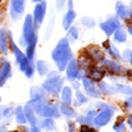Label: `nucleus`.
<instances>
[{
	"label": "nucleus",
	"instance_id": "obj_32",
	"mask_svg": "<svg viewBox=\"0 0 132 132\" xmlns=\"http://www.w3.org/2000/svg\"><path fill=\"white\" fill-rule=\"evenodd\" d=\"M75 102L78 103V104H86L87 102H89V96L85 95L82 91L77 90L75 91Z\"/></svg>",
	"mask_w": 132,
	"mask_h": 132
},
{
	"label": "nucleus",
	"instance_id": "obj_8",
	"mask_svg": "<svg viewBox=\"0 0 132 132\" xmlns=\"http://www.w3.org/2000/svg\"><path fill=\"white\" fill-rule=\"evenodd\" d=\"M82 87H83V90L86 93L87 96H91V98H99L102 94L101 91H99L98 89V86H95V82H93L91 79L89 78H82Z\"/></svg>",
	"mask_w": 132,
	"mask_h": 132
},
{
	"label": "nucleus",
	"instance_id": "obj_41",
	"mask_svg": "<svg viewBox=\"0 0 132 132\" xmlns=\"http://www.w3.org/2000/svg\"><path fill=\"white\" fill-rule=\"evenodd\" d=\"M65 2H66V0H57V8H58V9H61V8L63 7Z\"/></svg>",
	"mask_w": 132,
	"mask_h": 132
},
{
	"label": "nucleus",
	"instance_id": "obj_19",
	"mask_svg": "<svg viewBox=\"0 0 132 132\" xmlns=\"http://www.w3.org/2000/svg\"><path fill=\"white\" fill-rule=\"evenodd\" d=\"M60 94H61V99H62L63 104H68V106L73 104V90H71V87L63 86Z\"/></svg>",
	"mask_w": 132,
	"mask_h": 132
},
{
	"label": "nucleus",
	"instance_id": "obj_33",
	"mask_svg": "<svg viewBox=\"0 0 132 132\" xmlns=\"http://www.w3.org/2000/svg\"><path fill=\"white\" fill-rule=\"evenodd\" d=\"M66 40L69 41V44L78 40V29H77V28L68 29V37H66Z\"/></svg>",
	"mask_w": 132,
	"mask_h": 132
},
{
	"label": "nucleus",
	"instance_id": "obj_38",
	"mask_svg": "<svg viewBox=\"0 0 132 132\" xmlns=\"http://www.w3.org/2000/svg\"><path fill=\"white\" fill-rule=\"evenodd\" d=\"M124 107L127 110H132V95H129V98H127V101L124 102Z\"/></svg>",
	"mask_w": 132,
	"mask_h": 132
},
{
	"label": "nucleus",
	"instance_id": "obj_45",
	"mask_svg": "<svg viewBox=\"0 0 132 132\" xmlns=\"http://www.w3.org/2000/svg\"><path fill=\"white\" fill-rule=\"evenodd\" d=\"M71 7H73V3H71V0H69V9H71Z\"/></svg>",
	"mask_w": 132,
	"mask_h": 132
},
{
	"label": "nucleus",
	"instance_id": "obj_17",
	"mask_svg": "<svg viewBox=\"0 0 132 132\" xmlns=\"http://www.w3.org/2000/svg\"><path fill=\"white\" fill-rule=\"evenodd\" d=\"M37 126L41 128V131H45V132H53V131H57L56 120L52 119V118H41V120L37 123Z\"/></svg>",
	"mask_w": 132,
	"mask_h": 132
},
{
	"label": "nucleus",
	"instance_id": "obj_44",
	"mask_svg": "<svg viewBox=\"0 0 132 132\" xmlns=\"http://www.w3.org/2000/svg\"><path fill=\"white\" fill-rule=\"evenodd\" d=\"M127 29H128V33L132 36V25H128V28H127Z\"/></svg>",
	"mask_w": 132,
	"mask_h": 132
},
{
	"label": "nucleus",
	"instance_id": "obj_46",
	"mask_svg": "<svg viewBox=\"0 0 132 132\" xmlns=\"http://www.w3.org/2000/svg\"><path fill=\"white\" fill-rule=\"evenodd\" d=\"M32 2H38L40 3V2H42V0H32Z\"/></svg>",
	"mask_w": 132,
	"mask_h": 132
},
{
	"label": "nucleus",
	"instance_id": "obj_34",
	"mask_svg": "<svg viewBox=\"0 0 132 132\" xmlns=\"http://www.w3.org/2000/svg\"><path fill=\"white\" fill-rule=\"evenodd\" d=\"M112 128H114L115 132H126V123L123 122V119H122V118H119L116 122L114 123Z\"/></svg>",
	"mask_w": 132,
	"mask_h": 132
},
{
	"label": "nucleus",
	"instance_id": "obj_10",
	"mask_svg": "<svg viewBox=\"0 0 132 132\" xmlns=\"http://www.w3.org/2000/svg\"><path fill=\"white\" fill-rule=\"evenodd\" d=\"M29 95H30V101L33 103H44L48 101L46 94L41 86H33L29 91Z\"/></svg>",
	"mask_w": 132,
	"mask_h": 132
},
{
	"label": "nucleus",
	"instance_id": "obj_4",
	"mask_svg": "<svg viewBox=\"0 0 132 132\" xmlns=\"http://www.w3.org/2000/svg\"><path fill=\"white\" fill-rule=\"evenodd\" d=\"M20 42L23 46L32 45V44H36L37 45V25L33 21L32 15H28L24 20L23 35L20 37Z\"/></svg>",
	"mask_w": 132,
	"mask_h": 132
},
{
	"label": "nucleus",
	"instance_id": "obj_39",
	"mask_svg": "<svg viewBox=\"0 0 132 132\" xmlns=\"http://www.w3.org/2000/svg\"><path fill=\"white\" fill-rule=\"evenodd\" d=\"M68 127H69V131H68V132H74V129H75V123L71 122V120H69V122H68Z\"/></svg>",
	"mask_w": 132,
	"mask_h": 132
},
{
	"label": "nucleus",
	"instance_id": "obj_12",
	"mask_svg": "<svg viewBox=\"0 0 132 132\" xmlns=\"http://www.w3.org/2000/svg\"><path fill=\"white\" fill-rule=\"evenodd\" d=\"M86 74H87L86 78L91 79L93 82H101L104 78V75H106V70L95 65V66H90Z\"/></svg>",
	"mask_w": 132,
	"mask_h": 132
},
{
	"label": "nucleus",
	"instance_id": "obj_35",
	"mask_svg": "<svg viewBox=\"0 0 132 132\" xmlns=\"http://www.w3.org/2000/svg\"><path fill=\"white\" fill-rule=\"evenodd\" d=\"M82 23L85 24V27H87V28H93L94 25H95V20L93 19V17H83L82 19Z\"/></svg>",
	"mask_w": 132,
	"mask_h": 132
},
{
	"label": "nucleus",
	"instance_id": "obj_28",
	"mask_svg": "<svg viewBox=\"0 0 132 132\" xmlns=\"http://www.w3.org/2000/svg\"><path fill=\"white\" fill-rule=\"evenodd\" d=\"M99 91H101V94H106V95H112V94H116L115 93V89L114 86L108 85V83H104V82H99V86H98Z\"/></svg>",
	"mask_w": 132,
	"mask_h": 132
},
{
	"label": "nucleus",
	"instance_id": "obj_1",
	"mask_svg": "<svg viewBox=\"0 0 132 132\" xmlns=\"http://www.w3.org/2000/svg\"><path fill=\"white\" fill-rule=\"evenodd\" d=\"M52 60L56 63V68L57 70L61 73L65 70L66 65L70 62V60H73V52H71V48H70V44L69 41L65 38H61L56 48L52 50Z\"/></svg>",
	"mask_w": 132,
	"mask_h": 132
},
{
	"label": "nucleus",
	"instance_id": "obj_43",
	"mask_svg": "<svg viewBox=\"0 0 132 132\" xmlns=\"http://www.w3.org/2000/svg\"><path fill=\"white\" fill-rule=\"evenodd\" d=\"M73 87H75V90H79V82H77V81H73Z\"/></svg>",
	"mask_w": 132,
	"mask_h": 132
},
{
	"label": "nucleus",
	"instance_id": "obj_48",
	"mask_svg": "<svg viewBox=\"0 0 132 132\" xmlns=\"http://www.w3.org/2000/svg\"><path fill=\"white\" fill-rule=\"evenodd\" d=\"M0 102H2V96H0Z\"/></svg>",
	"mask_w": 132,
	"mask_h": 132
},
{
	"label": "nucleus",
	"instance_id": "obj_20",
	"mask_svg": "<svg viewBox=\"0 0 132 132\" xmlns=\"http://www.w3.org/2000/svg\"><path fill=\"white\" fill-rule=\"evenodd\" d=\"M0 53L2 54L8 53V32L5 28L0 29Z\"/></svg>",
	"mask_w": 132,
	"mask_h": 132
},
{
	"label": "nucleus",
	"instance_id": "obj_18",
	"mask_svg": "<svg viewBox=\"0 0 132 132\" xmlns=\"http://www.w3.org/2000/svg\"><path fill=\"white\" fill-rule=\"evenodd\" d=\"M87 53H89V58L94 60V61H99L101 62L102 60H104V54H103V50L96 46V45H93V46H89V50H87Z\"/></svg>",
	"mask_w": 132,
	"mask_h": 132
},
{
	"label": "nucleus",
	"instance_id": "obj_3",
	"mask_svg": "<svg viewBox=\"0 0 132 132\" xmlns=\"http://www.w3.org/2000/svg\"><path fill=\"white\" fill-rule=\"evenodd\" d=\"M63 78L61 77V73L58 70H50L46 75V79L42 83V89L45 93L50 95H58L63 87Z\"/></svg>",
	"mask_w": 132,
	"mask_h": 132
},
{
	"label": "nucleus",
	"instance_id": "obj_25",
	"mask_svg": "<svg viewBox=\"0 0 132 132\" xmlns=\"http://www.w3.org/2000/svg\"><path fill=\"white\" fill-rule=\"evenodd\" d=\"M36 70H37V73H38L41 77H42V75H48V73L50 71L49 63H48L46 61H44V60L37 61V62H36Z\"/></svg>",
	"mask_w": 132,
	"mask_h": 132
},
{
	"label": "nucleus",
	"instance_id": "obj_27",
	"mask_svg": "<svg viewBox=\"0 0 132 132\" xmlns=\"http://www.w3.org/2000/svg\"><path fill=\"white\" fill-rule=\"evenodd\" d=\"M96 114H98L96 110H89V111L83 115V124H86V126H94V119H95Z\"/></svg>",
	"mask_w": 132,
	"mask_h": 132
},
{
	"label": "nucleus",
	"instance_id": "obj_21",
	"mask_svg": "<svg viewBox=\"0 0 132 132\" xmlns=\"http://www.w3.org/2000/svg\"><path fill=\"white\" fill-rule=\"evenodd\" d=\"M74 19H75V12L73 9H69L68 12H66V15L63 16V19H62V27H63V29H66V30L70 29Z\"/></svg>",
	"mask_w": 132,
	"mask_h": 132
},
{
	"label": "nucleus",
	"instance_id": "obj_14",
	"mask_svg": "<svg viewBox=\"0 0 132 132\" xmlns=\"http://www.w3.org/2000/svg\"><path fill=\"white\" fill-rule=\"evenodd\" d=\"M23 108H24V114H25V118H27V122L30 124V127H36L37 123H38V119H37V115H36L35 108H33L32 102L29 101L28 103H25V106Z\"/></svg>",
	"mask_w": 132,
	"mask_h": 132
},
{
	"label": "nucleus",
	"instance_id": "obj_2",
	"mask_svg": "<svg viewBox=\"0 0 132 132\" xmlns=\"http://www.w3.org/2000/svg\"><path fill=\"white\" fill-rule=\"evenodd\" d=\"M8 44L11 45V49H12V52L15 54V60H16V63L19 65L20 71L23 73L28 79H32L33 75H35V66L29 62L27 56L16 45V42L13 41V37H12V33H8Z\"/></svg>",
	"mask_w": 132,
	"mask_h": 132
},
{
	"label": "nucleus",
	"instance_id": "obj_23",
	"mask_svg": "<svg viewBox=\"0 0 132 132\" xmlns=\"http://www.w3.org/2000/svg\"><path fill=\"white\" fill-rule=\"evenodd\" d=\"M13 114H15V118H16V122L21 126H24L27 122V118H25V114H24V108L21 106H17L15 110H13Z\"/></svg>",
	"mask_w": 132,
	"mask_h": 132
},
{
	"label": "nucleus",
	"instance_id": "obj_7",
	"mask_svg": "<svg viewBox=\"0 0 132 132\" xmlns=\"http://www.w3.org/2000/svg\"><path fill=\"white\" fill-rule=\"evenodd\" d=\"M66 71V78L69 81H78L81 79V69H79V63L77 62V60H70V62L66 65L65 68Z\"/></svg>",
	"mask_w": 132,
	"mask_h": 132
},
{
	"label": "nucleus",
	"instance_id": "obj_16",
	"mask_svg": "<svg viewBox=\"0 0 132 132\" xmlns=\"http://www.w3.org/2000/svg\"><path fill=\"white\" fill-rule=\"evenodd\" d=\"M101 62H102V65H103L104 70H107V71H110V73L118 74V75L123 73L122 65H119L116 61H112V60H102Z\"/></svg>",
	"mask_w": 132,
	"mask_h": 132
},
{
	"label": "nucleus",
	"instance_id": "obj_11",
	"mask_svg": "<svg viewBox=\"0 0 132 132\" xmlns=\"http://www.w3.org/2000/svg\"><path fill=\"white\" fill-rule=\"evenodd\" d=\"M45 13H46V3L45 2H40L36 7H35V11H33V21H35L36 25H41L42 21H44V17H45Z\"/></svg>",
	"mask_w": 132,
	"mask_h": 132
},
{
	"label": "nucleus",
	"instance_id": "obj_31",
	"mask_svg": "<svg viewBox=\"0 0 132 132\" xmlns=\"http://www.w3.org/2000/svg\"><path fill=\"white\" fill-rule=\"evenodd\" d=\"M114 40L116 41V42H126L127 41V33H126V30L124 29H122V28H119V29H116L115 32H114Z\"/></svg>",
	"mask_w": 132,
	"mask_h": 132
},
{
	"label": "nucleus",
	"instance_id": "obj_15",
	"mask_svg": "<svg viewBox=\"0 0 132 132\" xmlns=\"http://www.w3.org/2000/svg\"><path fill=\"white\" fill-rule=\"evenodd\" d=\"M25 9V0H11V15L17 20Z\"/></svg>",
	"mask_w": 132,
	"mask_h": 132
},
{
	"label": "nucleus",
	"instance_id": "obj_30",
	"mask_svg": "<svg viewBox=\"0 0 132 132\" xmlns=\"http://www.w3.org/2000/svg\"><path fill=\"white\" fill-rule=\"evenodd\" d=\"M13 115V108L9 106H0V120H8L11 116Z\"/></svg>",
	"mask_w": 132,
	"mask_h": 132
},
{
	"label": "nucleus",
	"instance_id": "obj_36",
	"mask_svg": "<svg viewBox=\"0 0 132 132\" xmlns=\"http://www.w3.org/2000/svg\"><path fill=\"white\" fill-rule=\"evenodd\" d=\"M123 58L127 60V61H129V62L132 63V50H131V49H126V50L123 52Z\"/></svg>",
	"mask_w": 132,
	"mask_h": 132
},
{
	"label": "nucleus",
	"instance_id": "obj_13",
	"mask_svg": "<svg viewBox=\"0 0 132 132\" xmlns=\"http://www.w3.org/2000/svg\"><path fill=\"white\" fill-rule=\"evenodd\" d=\"M11 75H12V65L9 61H3L0 65V87L5 85Z\"/></svg>",
	"mask_w": 132,
	"mask_h": 132
},
{
	"label": "nucleus",
	"instance_id": "obj_50",
	"mask_svg": "<svg viewBox=\"0 0 132 132\" xmlns=\"http://www.w3.org/2000/svg\"><path fill=\"white\" fill-rule=\"evenodd\" d=\"M131 16H132V12H131Z\"/></svg>",
	"mask_w": 132,
	"mask_h": 132
},
{
	"label": "nucleus",
	"instance_id": "obj_24",
	"mask_svg": "<svg viewBox=\"0 0 132 132\" xmlns=\"http://www.w3.org/2000/svg\"><path fill=\"white\" fill-rule=\"evenodd\" d=\"M58 110H60V114H61V115H65L66 118H74V116H77L75 110H74L71 106H68V104L61 103V106L58 107Z\"/></svg>",
	"mask_w": 132,
	"mask_h": 132
},
{
	"label": "nucleus",
	"instance_id": "obj_40",
	"mask_svg": "<svg viewBox=\"0 0 132 132\" xmlns=\"http://www.w3.org/2000/svg\"><path fill=\"white\" fill-rule=\"evenodd\" d=\"M29 132H42V131H41V128L38 126H36V127H30Z\"/></svg>",
	"mask_w": 132,
	"mask_h": 132
},
{
	"label": "nucleus",
	"instance_id": "obj_9",
	"mask_svg": "<svg viewBox=\"0 0 132 132\" xmlns=\"http://www.w3.org/2000/svg\"><path fill=\"white\" fill-rule=\"evenodd\" d=\"M119 28H120V24H119V20L116 17H111L101 24V29L106 33V36H112L114 32Z\"/></svg>",
	"mask_w": 132,
	"mask_h": 132
},
{
	"label": "nucleus",
	"instance_id": "obj_22",
	"mask_svg": "<svg viewBox=\"0 0 132 132\" xmlns=\"http://www.w3.org/2000/svg\"><path fill=\"white\" fill-rule=\"evenodd\" d=\"M115 9H116V13H118V16H120V17H124V19L129 17V16H131V12H132V11H131L127 5H124L123 3H120V2H118V3H116Z\"/></svg>",
	"mask_w": 132,
	"mask_h": 132
},
{
	"label": "nucleus",
	"instance_id": "obj_5",
	"mask_svg": "<svg viewBox=\"0 0 132 132\" xmlns=\"http://www.w3.org/2000/svg\"><path fill=\"white\" fill-rule=\"evenodd\" d=\"M96 108H99V112L96 114V116L94 119V126L101 128V127L107 126L110 122H111L116 108L111 104H108V103H98Z\"/></svg>",
	"mask_w": 132,
	"mask_h": 132
},
{
	"label": "nucleus",
	"instance_id": "obj_26",
	"mask_svg": "<svg viewBox=\"0 0 132 132\" xmlns=\"http://www.w3.org/2000/svg\"><path fill=\"white\" fill-rule=\"evenodd\" d=\"M103 46L106 49V52L108 53V56H111L112 58H120V52L118 50V48H115L112 44H110V42H104L103 44Z\"/></svg>",
	"mask_w": 132,
	"mask_h": 132
},
{
	"label": "nucleus",
	"instance_id": "obj_49",
	"mask_svg": "<svg viewBox=\"0 0 132 132\" xmlns=\"http://www.w3.org/2000/svg\"><path fill=\"white\" fill-rule=\"evenodd\" d=\"M11 132H16V131H11Z\"/></svg>",
	"mask_w": 132,
	"mask_h": 132
},
{
	"label": "nucleus",
	"instance_id": "obj_37",
	"mask_svg": "<svg viewBox=\"0 0 132 132\" xmlns=\"http://www.w3.org/2000/svg\"><path fill=\"white\" fill-rule=\"evenodd\" d=\"M79 132H98L96 129H94L91 126H86V124H82Z\"/></svg>",
	"mask_w": 132,
	"mask_h": 132
},
{
	"label": "nucleus",
	"instance_id": "obj_6",
	"mask_svg": "<svg viewBox=\"0 0 132 132\" xmlns=\"http://www.w3.org/2000/svg\"><path fill=\"white\" fill-rule=\"evenodd\" d=\"M32 102V101H30ZM33 108L36 111L37 116L41 118H52V119H57L61 114H60V110L56 104H50L48 102H44V103H33Z\"/></svg>",
	"mask_w": 132,
	"mask_h": 132
},
{
	"label": "nucleus",
	"instance_id": "obj_29",
	"mask_svg": "<svg viewBox=\"0 0 132 132\" xmlns=\"http://www.w3.org/2000/svg\"><path fill=\"white\" fill-rule=\"evenodd\" d=\"M115 93L119 94H124V95H132V87L127 86V85H122V83H115L114 85Z\"/></svg>",
	"mask_w": 132,
	"mask_h": 132
},
{
	"label": "nucleus",
	"instance_id": "obj_47",
	"mask_svg": "<svg viewBox=\"0 0 132 132\" xmlns=\"http://www.w3.org/2000/svg\"><path fill=\"white\" fill-rule=\"evenodd\" d=\"M24 132H29V129H25V131H24Z\"/></svg>",
	"mask_w": 132,
	"mask_h": 132
},
{
	"label": "nucleus",
	"instance_id": "obj_42",
	"mask_svg": "<svg viewBox=\"0 0 132 132\" xmlns=\"http://www.w3.org/2000/svg\"><path fill=\"white\" fill-rule=\"evenodd\" d=\"M127 122H128V124H129V127H131V129H132V114H129V115L127 116Z\"/></svg>",
	"mask_w": 132,
	"mask_h": 132
}]
</instances>
